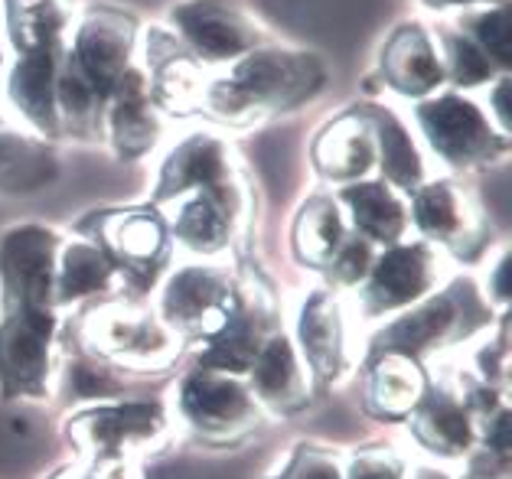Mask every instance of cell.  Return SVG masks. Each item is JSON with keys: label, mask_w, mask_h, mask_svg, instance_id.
<instances>
[{"label": "cell", "mask_w": 512, "mask_h": 479, "mask_svg": "<svg viewBox=\"0 0 512 479\" xmlns=\"http://www.w3.org/2000/svg\"><path fill=\"white\" fill-rule=\"evenodd\" d=\"M434 36L437 46H441V59H444V72H447V88L451 92H473V88H486L499 72V66L483 53V49L467 40L464 33L454 30L447 20L434 23Z\"/></svg>", "instance_id": "obj_32"}, {"label": "cell", "mask_w": 512, "mask_h": 479, "mask_svg": "<svg viewBox=\"0 0 512 479\" xmlns=\"http://www.w3.org/2000/svg\"><path fill=\"white\" fill-rule=\"evenodd\" d=\"M411 479H454V476L444 473V470H437V466H421V470L411 473Z\"/></svg>", "instance_id": "obj_42"}, {"label": "cell", "mask_w": 512, "mask_h": 479, "mask_svg": "<svg viewBox=\"0 0 512 479\" xmlns=\"http://www.w3.org/2000/svg\"><path fill=\"white\" fill-rule=\"evenodd\" d=\"M359 108L366 111L372 134H376V170L382 173L379 180L398 189L402 196H411L418 186L428 183V157H424L411 124L389 105L366 102Z\"/></svg>", "instance_id": "obj_26"}, {"label": "cell", "mask_w": 512, "mask_h": 479, "mask_svg": "<svg viewBox=\"0 0 512 479\" xmlns=\"http://www.w3.org/2000/svg\"><path fill=\"white\" fill-rule=\"evenodd\" d=\"M66 385H69L72 398L89 401V405H98V401H115L124 395V382L115 375V369L92 359V356H79V359L69 362Z\"/></svg>", "instance_id": "obj_34"}, {"label": "cell", "mask_w": 512, "mask_h": 479, "mask_svg": "<svg viewBox=\"0 0 512 479\" xmlns=\"http://www.w3.org/2000/svg\"><path fill=\"white\" fill-rule=\"evenodd\" d=\"M167 27L209 72L278 40L242 0H177L167 10Z\"/></svg>", "instance_id": "obj_6"}, {"label": "cell", "mask_w": 512, "mask_h": 479, "mask_svg": "<svg viewBox=\"0 0 512 479\" xmlns=\"http://www.w3.org/2000/svg\"><path fill=\"white\" fill-rule=\"evenodd\" d=\"M376 255H379L376 245H369L366 238H359L353 229H349L346 242L336 248V255L327 261L323 274H327V281L333 287H340V291H356V287L366 281Z\"/></svg>", "instance_id": "obj_35"}, {"label": "cell", "mask_w": 512, "mask_h": 479, "mask_svg": "<svg viewBox=\"0 0 512 479\" xmlns=\"http://www.w3.org/2000/svg\"><path fill=\"white\" fill-rule=\"evenodd\" d=\"M245 382L252 388L258 405L271 408L274 414H294L307 408L310 401V372L291 333L284 330H274L261 343Z\"/></svg>", "instance_id": "obj_24"}, {"label": "cell", "mask_w": 512, "mask_h": 479, "mask_svg": "<svg viewBox=\"0 0 512 479\" xmlns=\"http://www.w3.org/2000/svg\"><path fill=\"white\" fill-rule=\"evenodd\" d=\"M330 85L327 59L314 49L271 40L209 75L203 111L226 128H252L291 115Z\"/></svg>", "instance_id": "obj_1"}, {"label": "cell", "mask_w": 512, "mask_h": 479, "mask_svg": "<svg viewBox=\"0 0 512 479\" xmlns=\"http://www.w3.org/2000/svg\"><path fill=\"white\" fill-rule=\"evenodd\" d=\"M349 225L340 199L333 193H314L307 203L297 209L294 229H291V248L294 258L307 268L323 271L327 261L336 255V248L346 242Z\"/></svg>", "instance_id": "obj_31"}, {"label": "cell", "mask_w": 512, "mask_h": 479, "mask_svg": "<svg viewBox=\"0 0 512 479\" xmlns=\"http://www.w3.org/2000/svg\"><path fill=\"white\" fill-rule=\"evenodd\" d=\"M408 219L421 242L457 261H477L493 242V225L483 203L460 180H428L418 186L408 196Z\"/></svg>", "instance_id": "obj_8"}, {"label": "cell", "mask_w": 512, "mask_h": 479, "mask_svg": "<svg viewBox=\"0 0 512 479\" xmlns=\"http://www.w3.org/2000/svg\"><path fill=\"white\" fill-rule=\"evenodd\" d=\"M164 137V115L154 105L141 62L121 75L105 105L102 141L118 160H144Z\"/></svg>", "instance_id": "obj_19"}, {"label": "cell", "mask_w": 512, "mask_h": 479, "mask_svg": "<svg viewBox=\"0 0 512 479\" xmlns=\"http://www.w3.org/2000/svg\"><path fill=\"white\" fill-rule=\"evenodd\" d=\"M141 30V20L131 10L115 4H89L79 10L66 46V62L105 98V105L121 75L137 62Z\"/></svg>", "instance_id": "obj_11"}, {"label": "cell", "mask_w": 512, "mask_h": 479, "mask_svg": "<svg viewBox=\"0 0 512 479\" xmlns=\"http://www.w3.org/2000/svg\"><path fill=\"white\" fill-rule=\"evenodd\" d=\"M53 479H137L131 463H95V460H82L76 466H66L62 473Z\"/></svg>", "instance_id": "obj_38"}, {"label": "cell", "mask_w": 512, "mask_h": 479, "mask_svg": "<svg viewBox=\"0 0 512 479\" xmlns=\"http://www.w3.org/2000/svg\"><path fill=\"white\" fill-rule=\"evenodd\" d=\"M62 235L53 225L20 222L0 235V313L23 307L56 310V264Z\"/></svg>", "instance_id": "obj_13"}, {"label": "cell", "mask_w": 512, "mask_h": 479, "mask_svg": "<svg viewBox=\"0 0 512 479\" xmlns=\"http://www.w3.org/2000/svg\"><path fill=\"white\" fill-rule=\"evenodd\" d=\"M170 411L164 401H98L69 414L66 434L85 460L131 463L167 440Z\"/></svg>", "instance_id": "obj_5"}, {"label": "cell", "mask_w": 512, "mask_h": 479, "mask_svg": "<svg viewBox=\"0 0 512 479\" xmlns=\"http://www.w3.org/2000/svg\"><path fill=\"white\" fill-rule=\"evenodd\" d=\"M252 212H255L252 186H248L242 173L222 186L196 189V193L170 203L164 219L173 245H183L190 255L209 261L222 255V251L248 232Z\"/></svg>", "instance_id": "obj_9"}, {"label": "cell", "mask_w": 512, "mask_h": 479, "mask_svg": "<svg viewBox=\"0 0 512 479\" xmlns=\"http://www.w3.org/2000/svg\"><path fill=\"white\" fill-rule=\"evenodd\" d=\"M62 56H66V49H59V53L14 56L7 69V105L17 115V121L27 124L40 141H62L56 115V75Z\"/></svg>", "instance_id": "obj_23"}, {"label": "cell", "mask_w": 512, "mask_h": 479, "mask_svg": "<svg viewBox=\"0 0 512 479\" xmlns=\"http://www.w3.org/2000/svg\"><path fill=\"white\" fill-rule=\"evenodd\" d=\"M235 307V281L226 268L209 261L183 264L160 287L157 317L180 339H209L229 323Z\"/></svg>", "instance_id": "obj_14"}, {"label": "cell", "mask_w": 512, "mask_h": 479, "mask_svg": "<svg viewBox=\"0 0 512 479\" xmlns=\"http://www.w3.org/2000/svg\"><path fill=\"white\" fill-rule=\"evenodd\" d=\"M79 10V0H4V43L14 56L59 53Z\"/></svg>", "instance_id": "obj_27"}, {"label": "cell", "mask_w": 512, "mask_h": 479, "mask_svg": "<svg viewBox=\"0 0 512 479\" xmlns=\"http://www.w3.org/2000/svg\"><path fill=\"white\" fill-rule=\"evenodd\" d=\"M451 271H447V255L428 242H402L382 248L366 281L356 287V307L362 320H382L392 313L415 307L418 300L434 294Z\"/></svg>", "instance_id": "obj_10"}, {"label": "cell", "mask_w": 512, "mask_h": 479, "mask_svg": "<svg viewBox=\"0 0 512 479\" xmlns=\"http://www.w3.org/2000/svg\"><path fill=\"white\" fill-rule=\"evenodd\" d=\"M343 466V457L330 447L297 444L281 473L271 479H343Z\"/></svg>", "instance_id": "obj_36"}, {"label": "cell", "mask_w": 512, "mask_h": 479, "mask_svg": "<svg viewBox=\"0 0 512 479\" xmlns=\"http://www.w3.org/2000/svg\"><path fill=\"white\" fill-rule=\"evenodd\" d=\"M79 336L92 359L118 365L124 372L167 369L177 362L183 346V339L170 333L154 310L121 304V300H108L85 313Z\"/></svg>", "instance_id": "obj_4"}, {"label": "cell", "mask_w": 512, "mask_h": 479, "mask_svg": "<svg viewBox=\"0 0 512 479\" xmlns=\"http://www.w3.org/2000/svg\"><path fill=\"white\" fill-rule=\"evenodd\" d=\"M493 277H496V287H490V304L496 300L499 307H506L509 304V251H503V255H499V261H496V268H493Z\"/></svg>", "instance_id": "obj_40"}, {"label": "cell", "mask_w": 512, "mask_h": 479, "mask_svg": "<svg viewBox=\"0 0 512 479\" xmlns=\"http://www.w3.org/2000/svg\"><path fill=\"white\" fill-rule=\"evenodd\" d=\"M382 85L405 102H424L447 88L441 46L424 20H405L385 36L376 56Z\"/></svg>", "instance_id": "obj_17"}, {"label": "cell", "mask_w": 512, "mask_h": 479, "mask_svg": "<svg viewBox=\"0 0 512 479\" xmlns=\"http://www.w3.org/2000/svg\"><path fill=\"white\" fill-rule=\"evenodd\" d=\"M428 392V378L418 359L402 352H372L366 369V411L379 421H408Z\"/></svg>", "instance_id": "obj_29"}, {"label": "cell", "mask_w": 512, "mask_h": 479, "mask_svg": "<svg viewBox=\"0 0 512 479\" xmlns=\"http://www.w3.org/2000/svg\"><path fill=\"white\" fill-rule=\"evenodd\" d=\"M490 88V108H486V115H490V121L499 128V134H506L509 137V92H512V79H509V72L503 75H496V79L486 85Z\"/></svg>", "instance_id": "obj_39"}, {"label": "cell", "mask_w": 512, "mask_h": 479, "mask_svg": "<svg viewBox=\"0 0 512 479\" xmlns=\"http://www.w3.org/2000/svg\"><path fill=\"white\" fill-rule=\"evenodd\" d=\"M59 160L49 141L20 131L0 108V193L27 196L56 180Z\"/></svg>", "instance_id": "obj_30"}, {"label": "cell", "mask_w": 512, "mask_h": 479, "mask_svg": "<svg viewBox=\"0 0 512 479\" xmlns=\"http://www.w3.org/2000/svg\"><path fill=\"white\" fill-rule=\"evenodd\" d=\"M137 53L144 56L141 69L147 75L151 98L160 108V115L190 118L203 111V98L212 72L173 36L170 27L151 23L147 30H141Z\"/></svg>", "instance_id": "obj_16"}, {"label": "cell", "mask_w": 512, "mask_h": 479, "mask_svg": "<svg viewBox=\"0 0 512 479\" xmlns=\"http://www.w3.org/2000/svg\"><path fill=\"white\" fill-rule=\"evenodd\" d=\"M405 460L392 450H362L343 466V479H408Z\"/></svg>", "instance_id": "obj_37"}, {"label": "cell", "mask_w": 512, "mask_h": 479, "mask_svg": "<svg viewBox=\"0 0 512 479\" xmlns=\"http://www.w3.org/2000/svg\"><path fill=\"white\" fill-rule=\"evenodd\" d=\"M124 287H128V274L111 261L95 238H62L56 264V307L79 304L85 297H111Z\"/></svg>", "instance_id": "obj_28"}, {"label": "cell", "mask_w": 512, "mask_h": 479, "mask_svg": "<svg viewBox=\"0 0 512 479\" xmlns=\"http://www.w3.org/2000/svg\"><path fill=\"white\" fill-rule=\"evenodd\" d=\"M431 10H470V7H486V4H506V0H421Z\"/></svg>", "instance_id": "obj_41"}, {"label": "cell", "mask_w": 512, "mask_h": 479, "mask_svg": "<svg viewBox=\"0 0 512 479\" xmlns=\"http://www.w3.org/2000/svg\"><path fill=\"white\" fill-rule=\"evenodd\" d=\"M53 307H23L0 313V395L10 401H46L56 388Z\"/></svg>", "instance_id": "obj_7"}, {"label": "cell", "mask_w": 512, "mask_h": 479, "mask_svg": "<svg viewBox=\"0 0 512 479\" xmlns=\"http://www.w3.org/2000/svg\"><path fill=\"white\" fill-rule=\"evenodd\" d=\"M7 66V43H4V36H0V72H4Z\"/></svg>", "instance_id": "obj_43"}, {"label": "cell", "mask_w": 512, "mask_h": 479, "mask_svg": "<svg viewBox=\"0 0 512 479\" xmlns=\"http://www.w3.org/2000/svg\"><path fill=\"white\" fill-rule=\"evenodd\" d=\"M95 222L85 225L89 238L102 245L111 261L137 281L154 284L164 274L170 261V229L164 219V209L157 206H128L111 209L102 216H92Z\"/></svg>", "instance_id": "obj_15"}, {"label": "cell", "mask_w": 512, "mask_h": 479, "mask_svg": "<svg viewBox=\"0 0 512 479\" xmlns=\"http://www.w3.org/2000/svg\"><path fill=\"white\" fill-rule=\"evenodd\" d=\"M235 176H242V163L226 137L212 131H190L167 150L151 199L157 209H167L196 189L222 186Z\"/></svg>", "instance_id": "obj_18"}, {"label": "cell", "mask_w": 512, "mask_h": 479, "mask_svg": "<svg viewBox=\"0 0 512 479\" xmlns=\"http://www.w3.org/2000/svg\"><path fill=\"white\" fill-rule=\"evenodd\" d=\"M340 206L346 212L349 225L359 238H366L376 248H392L408 242L411 219H408V196L392 189L385 180H359L340 186Z\"/></svg>", "instance_id": "obj_25"}, {"label": "cell", "mask_w": 512, "mask_h": 479, "mask_svg": "<svg viewBox=\"0 0 512 479\" xmlns=\"http://www.w3.org/2000/svg\"><path fill=\"white\" fill-rule=\"evenodd\" d=\"M291 339L307 372L320 382H336L346 372V317L336 291L317 287V291L304 294Z\"/></svg>", "instance_id": "obj_20"}, {"label": "cell", "mask_w": 512, "mask_h": 479, "mask_svg": "<svg viewBox=\"0 0 512 479\" xmlns=\"http://www.w3.org/2000/svg\"><path fill=\"white\" fill-rule=\"evenodd\" d=\"M314 170L333 186L369 180L376 173V134L359 105L330 118L310 147Z\"/></svg>", "instance_id": "obj_21"}, {"label": "cell", "mask_w": 512, "mask_h": 479, "mask_svg": "<svg viewBox=\"0 0 512 479\" xmlns=\"http://www.w3.org/2000/svg\"><path fill=\"white\" fill-rule=\"evenodd\" d=\"M177 414L186 431L209 444H235L261 421V405L239 375L193 369L177 385Z\"/></svg>", "instance_id": "obj_12"}, {"label": "cell", "mask_w": 512, "mask_h": 479, "mask_svg": "<svg viewBox=\"0 0 512 479\" xmlns=\"http://www.w3.org/2000/svg\"><path fill=\"white\" fill-rule=\"evenodd\" d=\"M415 124L424 147L454 173L486 170L509 157V137L486 115V108L467 92H437L415 102Z\"/></svg>", "instance_id": "obj_3"}, {"label": "cell", "mask_w": 512, "mask_h": 479, "mask_svg": "<svg viewBox=\"0 0 512 479\" xmlns=\"http://www.w3.org/2000/svg\"><path fill=\"white\" fill-rule=\"evenodd\" d=\"M418 444L444 460H467L480 447V424L460 398L457 385H428L421 405L408 414Z\"/></svg>", "instance_id": "obj_22"}, {"label": "cell", "mask_w": 512, "mask_h": 479, "mask_svg": "<svg viewBox=\"0 0 512 479\" xmlns=\"http://www.w3.org/2000/svg\"><path fill=\"white\" fill-rule=\"evenodd\" d=\"M454 30H460L473 40L486 56H490L499 72H509L512 66V7L506 4H486V7H470V10H454L447 17Z\"/></svg>", "instance_id": "obj_33"}, {"label": "cell", "mask_w": 512, "mask_h": 479, "mask_svg": "<svg viewBox=\"0 0 512 479\" xmlns=\"http://www.w3.org/2000/svg\"><path fill=\"white\" fill-rule=\"evenodd\" d=\"M493 323V304L470 277H447L434 294L395 313L389 326L372 336V352H402L408 359L434 356L467 343Z\"/></svg>", "instance_id": "obj_2"}]
</instances>
